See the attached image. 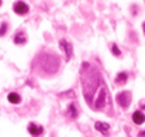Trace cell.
<instances>
[{
	"label": "cell",
	"instance_id": "5bb4252c",
	"mask_svg": "<svg viewBox=\"0 0 145 137\" xmlns=\"http://www.w3.org/2000/svg\"><path fill=\"white\" fill-rule=\"evenodd\" d=\"M6 31H7V24H6V23H3V24L0 26V37H1V36H4V34H6Z\"/></svg>",
	"mask_w": 145,
	"mask_h": 137
},
{
	"label": "cell",
	"instance_id": "2e32d148",
	"mask_svg": "<svg viewBox=\"0 0 145 137\" xmlns=\"http://www.w3.org/2000/svg\"><path fill=\"white\" fill-rule=\"evenodd\" d=\"M144 33H145V24H144Z\"/></svg>",
	"mask_w": 145,
	"mask_h": 137
},
{
	"label": "cell",
	"instance_id": "6da1fadb",
	"mask_svg": "<svg viewBox=\"0 0 145 137\" xmlns=\"http://www.w3.org/2000/svg\"><path fill=\"white\" fill-rule=\"evenodd\" d=\"M86 68H88V75L83 72L82 74V84H83V91H85V97L86 100L92 102V97L93 95L96 93L97 88H99V82H100V76H99V72L92 69L89 64H86Z\"/></svg>",
	"mask_w": 145,
	"mask_h": 137
},
{
	"label": "cell",
	"instance_id": "4fadbf2b",
	"mask_svg": "<svg viewBox=\"0 0 145 137\" xmlns=\"http://www.w3.org/2000/svg\"><path fill=\"white\" fill-rule=\"evenodd\" d=\"M111 51H113V54H114L116 57H120V55H121V51L118 49V47L116 45V44H113V47H111Z\"/></svg>",
	"mask_w": 145,
	"mask_h": 137
},
{
	"label": "cell",
	"instance_id": "277c9868",
	"mask_svg": "<svg viewBox=\"0 0 145 137\" xmlns=\"http://www.w3.org/2000/svg\"><path fill=\"white\" fill-rule=\"evenodd\" d=\"M13 10H14L17 14L24 16V14H27V13H28V6H27L24 1H16V3H14V6H13Z\"/></svg>",
	"mask_w": 145,
	"mask_h": 137
},
{
	"label": "cell",
	"instance_id": "8992f818",
	"mask_svg": "<svg viewBox=\"0 0 145 137\" xmlns=\"http://www.w3.org/2000/svg\"><path fill=\"white\" fill-rule=\"evenodd\" d=\"M61 48H62V51L65 52V55H66V58L69 59L71 57H72V45L68 43V41H65V40H62L61 43Z\"/></svg>",
	"mask_w": 145,
	"mask_h": 137
},
{
	"label": "cell",
	"instance_id": "7a4b0ae2",
	"mask_svg": "<svg viewBox=\"0 0 145 137\" xmlns=\"http://www.w3.org/2000/svg\"><path fill=\"white\" fill-rule=\"evenodd\" d=\"M106 105H107V91H106L104 86H101V89L99 92V96L96 99V103H93V107L99 110V109H104Z\"/></svg>",
	"mask_w": 145,
	"mask_h": 137
},
{
	"label": "cell",
	"instance_id": "5b68a950",
	"mask_svg": "<svg viewBox=\"0 0 145 137\" xmlns=\"http://www.w3.org/2000/svg\"><path fill=\"white\" fill-rule=\"evenodd\" d=\"M28 132H30V134H33L34 137H38L42 134L44 129H42L41 126H37L35 123H30V124H28Z\"/></svg>",
	"mask_w": 145,
	"mask_h": 137
},
{
	"label": "cell",
	"instance_id": "52a82bcc",
	"mask_svg": "<svg viewBox=\"0 0 145 137\" xmlns=\"http://www.w3.org/2000/svg\"><path fill=\"white\" fill-rule=\"evenodd\" d=\"M133 120H134V123H135V124H142V123L145 122L144 113H142L141 110L134 112V113H133Z\"/></svg>",
	"mask_w": 145,
	"mask_h": 137
},
{
	"label": "cell",
	"instance_id": "9a60e30c",
	"mask_svg": "<svg viewBox=\"0 0 145 137\" xmlns=\"http://www.w3.org/2000/svg\"><path fill=\"white\" fill-rule=\"evenodd\" d=\"M140 137H145V132H141V133H140Z\"/></svg>",
	"mask_w": 145,
	"mask_h": 137
},
{
	"label": "cell",
	"instance_id": "8fae6325",
	"mask_svg": "<svg viewBox=\"0 0 145 137\" xmlns=\"http://www.w3.org/2000/svg\"><path fill=\"white\" fill-rule=\"evenodd\" d=\"M127 78H128V75H127L125 72H120V74L117 75V78H116V84H117V85L125 84V82H127Z\"/></svg>",
	"mask_w": 145,
	"mask_h": 137
},
{
	"label": "cell",
	"instance_id": "7c38bea8",
	"mask_svg": "<svg viewBox=\"0 0 145 137\" xmlns=\"http://www.w3.org/2000/svg\"><path fill=\"white\" fill-rule=\"evenodd\" d=\"M68 113H69V116H71L72 119H75V117L78 116V110H76V106H75V105H69V107H68Z\"/></svg>",
	"mask_w": 145,
	"mask_h": 137
},
{
	"label": "cell",
	"instance_id": "30bf717a",
	"mask_svg": "<svg viewBox=\"0 0 145 137\" xmlns=\"http://www.w3.org/2000/svg\"><path fill=\"white\" fill-rule=\"evenodd\" d=\"M25 41H27L25 34H24L23 31H18V33L16 34V37H14V43H16V44H25Z\"/></svg>",
	"mask_w": 145,
	"mask_h": 137
},
{
	"label": "cell",
	"instance_id": "9c48e42d",
	"mask_svg": "<svg viewBox=\"0 0 145 137\" xmlns=\"http://www.w3.org/2000/svg\"><path fill=\"white\" fill-rule=\"evenodd\" d=\"M95 127H96V130H99L103 134H107V132L110 130V126L107 123H104V122H97L96 124H95Z\"/></svg>",
	"mask_w": 145,
	"mask_h": 137
},
{
	"label": "cell",
	"instance_id": "e0dca14e",
	"mask_svg": "<svg viewBox=\"0 0 145 137\" xmlns=\"http://www.w3.org/2000/svg\"><path fill=\"white\" fill-rule=\"evenodd\" d=\"M0 6H1V0H0Z\"/></svg>",
	"mask_w": 145,
	"mask_h": 137
},
{
	"label": "cell",
	"instance_id": "3957f363",
	"mask_svg": "<svg viewBox=\"0 0 145 137\" xmlns=\"http://www.w3.org/2000/svg\"><path fill=\"white\" fill-rule=\"evenodd\" d=\"M117 103L121 106V107H128L130 106V102H131V93L130 92H120L118 95H117Z\"/></svg>",
	"mask_w": 145,
	"mask_h": 137
},
{
	"label": "cell",
	"instance_id": "ba28073f",
	"mask_svg": "<svg viewBox=\"0 0 145 137\" xmlns=\"http://www.w3.org/2000/svg\"><path fill=\"white\" fill-rule=\"evenodd\" d=\"M7 100H8L10 103H13V105H18V103L21 102V97H20L18 93H16V92H10V93L7 95Z\"/></svg>",
	"mask_w": 145,
	"mask_h": 137
}]
</instances>
